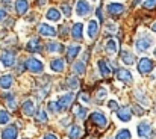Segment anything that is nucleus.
I'll return each mask as SVG.
<instances>
[{"mask_svg":"<svg viewBox=\"0 0 156 139\" xmlns=\"http://www.w3.org/2000/svg\"><path fill=\"white\" fill-rule=\"evenodd\" d=\"M153 54H155V57H156V48H155V51H153Z\"/></svg>","mask_w":156,"mask_h":139,"instance_id":"obj_49","label":"nucleus"},{"mask_svg":"<svg viewBox=\"0 0 156 139\" xmlns=\"http://www.w3.org/2000/svg\"><path fill=\"white\" fill-rule=\"evenodd\" d=\"M3 2H6V3H8V2H11V0H3Z\"/></svg>","mask_w":156,"mask_h":139,"instance_id":"obj_50","label":"nucleus"},{"mask_svg":"<svg viewBox=\"0 0 156 139\" xmlns=\"http://www.w3.org/2000/svg\"><path fill=\"white\" fill-rule=\"evenodd\" d=\"M6 18V11L5 9H0V21H3Z\"/></svg>","mask_w":156,"mask_h":139,"instance_id":"obj_43","label":"nucleus"},{"mask_svg":"<svg viewBox=\"0 0 156 139\" xmlns=\"http://www.w3.org/2000/svg\"><path fill=\"white\" fill-rule=\"evenodd\" d=\"M117 79L121 80V82H124V83H132V82H133L132 73H130L129 70H124V68H121V70L117 71Z\"/></svg>","mask_w":156,"mask_h":139,"instance_id":"obj_9","label":"nucleus"},{"mask_svg":"<svg viewBox=\"0 0 156 139\" xmlns=\"http://www.w3.org/2000/svg\"><path fill=\"white\" fill-rule=\"evenodd\" d=\"M50 68H52V71L55 73H62L64 71V61L62 59H53L52 64H50Z\"/></svg>","mask_w":156,"mask_h":139,"instance_id":"obj_24","label":"nucleus"},{"mask_svg":"<svg viewBox=\"0 0 156 139\" xmlns=\"http://www.w3.org/2000/svg\"><path fill=\"white\" fill-rule=\"evenodd\" d=\"M74 112H76V116H77V120H85V118H87V109H85V107H82V106H77V107L74 109Z\"/></svg>","mask_w":156,"mask_h":139,"instance_id":"obj_30","label":"nucleus"},{"mask_svg":"<svg viewBox=\"0 0 156 139\" xmlns=\"http://www.w3.org/2000/svg\"><path fill=\"white\" fill-rule=\"evenodd\" d=\"M37 118H38V121L46 123V121H47V112H46V110H41V112L38 113V116H37Z\"/></svg>","mask_w":156,"mask_h":139,"instance_id":"obj_39","label":"nucleus"},{"mask_svg":"<svg viewBox=\"0 0 156 139\" xmlns=\"http://www.w3.org/2000/svg\"><path fill=\"white\" fill-rule=\"evenodd\" d=\"M12 83H14L12 76L6 74V76H2V77H0V88H3V89H9V88L12 86Z\"/></svg>","mask_w":156,"mask_h":139,"instance_id":"obj_21","label":"nucleus"},{"mask_svg":"<svg viewBox=\"0 0 156 139\" xmlns=\"http://www.w3.org/2000/svg\"><path fill=\"white\" fill-rule=\"evenodd\" d=\"M133 116V112L129 106H123V107H118L117 109V118L123 123H129Z\"/></svg>","mask_w":156,"mask_h":139,"instance_id":"obj_3","label":"nucleus"},{"mask_svg":"<svg viewBox=\"0 0 156 139\" xmlns=\"http://www.w3.org/2000/svg\"><path fill=\"white\" fill-rule=\"evenodd\" d=\"M27 50L29 51H34V53H38L41 51V44H40V40L38 38H34L27 43Z\"/></svg>","mask_w":156,"mask_h":139,"instance_id":"obj_25","label":"nucleus"},{"mask_svg":"<svg viewBox=\"0 0 156 139\" xmlns=\"http://www.w3.org/2000/svg\"><path fill=\"white\" fill-rule=\"evenodd\" d=\"M97 65H99V70H100L102 77H109V76L112 74V70H111L109 64H108L105 59H100V61L97 62Z\"/></svg>","mask_w":156,"mask_h":139,"instance_id":"obj_14","label":"nucleus"},{"mask_svg":"<svg viewBox=\"0 0 156 139\" xmlns=\"http://www.w3.org/2000/svg\"><path fill=\"white\" fill-rule=\"evenodd\" d=\"M71 35H73L74 40H82V36H83V24L82 23H76L73 26V29H71Z\"/></svg>","mask_w":156,"mask_h":139,"instance_id":"obj_19","label":"nucleus"},{"mask_svg":"<svg viewBox=\"0 0 156 139\" xmlns=\"http://www.w3.org/2000/svg\"><path fill=\"white\" fill-rule=\"evenodd\" d=\"M73 100H74V94L73 92H68V94H65V95H62V97H59L58 98V103L61 106V110H67L71 106Z\"/></svg>","mask_w":156,"mask_h":139,"instance_id":"obj_5","label":"nucleus"},{"mask_svg":"<svg viewBox=\"0 0 156 139\" xmlns=\"http://www.w3.org/2000/svg\"><path fill=\"white\" fill-rule=\"evenodd\" d=\"M97 35H99V23L91 20L90 24H88V38L90 40H96Z\"/></svg>","mask_w":156,"mask_h":139,"instance_id":"obj_15","label":"nucleus"},{"mask_svg":"<svg viewBox=\"0 0 156 139\" xmlns=\"http://www.w3.org/2000/svg\"><path fill=\"white\" fill-rule=\"evenodd\" d=\"M23 112L27 115V116H34L37 115V107H35V103L32 100H27L23 103Z\"/></svg>","mask_w":156,"mask_h":139,"instance_id":"obj_12","label":"nucleus"},{"mask_svg":"<svg viewBox=\"0 0 156 139\" xmlns=\"http://www.w3.org/2000/svg\"><path fill=\"white\" fill-rule=\"evenodd\" d=\"M79 100H80V103H85V104H90L91 103V100H90V97L87 95V94H79Z\"/></svg>","mask_w":156,"mask_h":139,"instance_id":"obj_38","label":"nucleus"},{"mask_svg":"<svg viewBox=\"0 0 156 139\" xmlns=\"http://www.w3.org/2000/svg\"><path fill=\"white\" fill-rule=\"evenodd\" d=\"M62 11H64V14H65L67 17H70V15H71V8H70L67 3H64V5H62Z\"/></svg>","mask_w":156,"mask_h":139,"instance_id":"obj_41","label":"nucleus"},{"mask_svg":"<svg viewBox=\"0 0 156 139\" xmlns=\"http://www.w3.org/2000/svg\"><path fill=\"white\" fill-rule=\"evenodd\" d=\"M152 43H153L152 36H149V35L143 33V36H140V38L136 40V43H135V46H136V51H140V53L147 51V50L152 47Z\"/></svg>","mask_w":156,"mask_h":139,"instance_id":"obj_1","label":"nucleus"},{"mask_svg":"<svg viewBox=\"0 0 156 139\" xmlns=\"http://www.w3.org/2000/svg\"><path fill=\"white\" fill-rule=\"evenodd\" d=\"M79 51H80V47H79V46L68 47V50H67V61H68V62L74 61V57L79 54Z\"/></svg>","mask_w":156,"mask_h":139,"instance_id":"obj_23","label":"nucleus"},{"mask_svg":"<svg viewBox=\"0 0 156 139\" xmlns=\"http://www.w3.org/2000/svg\"><path fill=\"white\" fill-rule=\"evenodd\" d=\"M117 30H118L117 24H114V23H108V24H106V32H108L109 35H114Z\"/></svg>","mask_w":156,"mask_h":139,"instance_id":"obj_34","label":"nucleus"},{"mask_svg":"<svg viewBox=\"0 0 156 139\" xmlns=\"http://www.w3.org/2000/svg\"><path fill=\"white\" fill-rule=\"evenodd\" d=\"M38 30H40V33H41L43 36H56V30L53 29L52 26H49V24H46V23H43V24H40V27H38Z\"/></svg>","mask_w":156,"mask_h":139,"instance_id":"obj_16","label":"nucleus"},{"mask_svg":"<svg viewBox=\"0 0 156 139\" xmlns=\"http://www.w3.org/2000/svg\"><path fill=\"white\" fill-rule=\"evenodd\" d=\"M27 9H29L27 0H17L15 2V11H17L18 15H24L27 12Z\"/></svg>","mask_w":156,"mask_h":139,"instance_id":"obj_18","label":"nucleus"},{"mask_svg":"<svg viewBox=\"0 0 156 139\" xmlns=\"http://www.w3.org/2000/svg\"><path fill=\"white\" fill-rule=\"evenodd\" d=\"M106 95H108V91H106L105 88H100L97 95H96V98H97V101H103L105 98H106Z\"/></svg>","mask_w":156,"mask_h":139,"instance_id":"obj_36","label":"nucleus"},{"mask_svg":"<svg viewBox=\"0 0 156 139\" xmlns=\"http://www.w3.org/2000/svg\"><path fill=\"white\" fill-rule=\"evenodd\" d=\"M136 98H138V100H140V101H144V103H143V104H144V106H149V104H150V101H149V98H147V97H146V95H144V94H141L140 92V91H136Z\"/></svg>","mask_w":156,"mask_h":139,"instance_id":"obj_35","label":"nucleus"},{"mask_svg":"<svg viewBox=\"0 0 156 139\" xmlns=\"http://www.w3.org/2000/svg\"><path fill=\"white\" fill-rule=\"evenodd\" d=\"M91 120H93V123H96L100 129H103L108 126V118H106V115H103L102 112H93L91 113Z\"/></svg>","mask_w":156,"mask_h":139,"instance_id":"obj_8","label":"nucleus"},{"mask_svg":"<svg viewBox=\"0 0 156 139\" xmlns=\"http://www.w3.org/2000/svg\"><path fill=\"white\" fill-rule=\"evenodd\" d=\"M105 48H106V53H108L109 56H114V54H117V51H118V44H117L115 40H108L106 44H105Z\"/></svg>","mask_w":156,"mask_h":139,"instance_id":"obj_17","label":"nucleus"},{"mask_svg":"<svg viewBox=\"0 0 156 139\" xmlns=\"http://www.w3.org/2000/svg\"><path fill=\"white\" fill-rule=\"evenodd\" d=\"M90 11H91V6H90V3H88L87 0H77L76 14H77L79 17H83V15L90 14Z\"/></svg>","mask_w":156,"mask_h":139,"instance_id":"obj_6","label":"nucleus"},{"mask_svg":"<svg viewBox=\"0 0 156 139\" xmlns=\"http://www.w3.org/2000/svg\"><path fill=\"white\" fill-rule=\"evenodd\" d=\"M80 133H82L80 127H79V126H73L71 130H70V139H79Z\"/></svg>","mask_w":156,"mask_h":139,"instance_id":"obj_31","label":"nucleus"},{"mask_svg":"<svg viewBox=\"0 0 156 139\" xmlns=\"http://www.w3.org/2000/svg\"><path fill=\"white\" fill-rule=\"evenodd\" d=\"M144 8L146 9H153V8H156V0H146Z\"/></svg>","mask_w":156,"mask_h":139,"instance_id":"obj_40","label":"nucleus"},{"mask_svg":"<svg viewBox=\"0 0 156 139\" xmlns=\"http://www.w3.org/2000/svg\"><path fill=\"white\" fill-rule=\"evenodd\" d=\"M108 106H109L111 109H118V103H117L115 100H111V101L108 103Z\"/></svg>","mask_w":156,"mask_h":139,"instance_id":"obj_42","label":"nucleus"},{"mask_svg":"<svg viewBox=\"0 0 156 139\" xmlns=\"http://www.w3.org/2000/svg\"><path fill=\"white\" fill-rule=\"evenodd\" d=\"M46 18L50 20V21H59L61 20V12L56 9V8H50L46 14Z\"/></svg>","mask_w":156,"mask_h":139,"instance_id":"obj_22","label":"nucleus"},{"mask_svg":"<svg viewBox=\"0 0 156 139\" xmlns=\"http://www.w3.org/2000/svg\"><path fill=\"white\" fill-rule=\"evenodd\" d=\"M155 136H156V130H155Z\"/></svg>","mask_w":156,"mask_h":139,"instance_id":"obj_51","label":"nucleus"},{"mask_svg":"<svg viewBox=\"0 0 156 139\" xmlns=\"http://www.w3.org/2000/svg\"><path fill=\"white\" fill-rule=\"evenodd\" d=\"M9 118H11V115L6 110H0V124H8Z\"/></svg>","mask_w":156,"mask_h":139,"instance_id":"obj_32","label":"nucleus"},{"mask_svg":"<svg viewBox=\"0 0 156 139\" xmlns=\"http://www.w3.org/2000/svg\"><path fill=\"white\" fill-rule=\"evenodd\" d=\"M73 70L77 73V74H85L87 68H85V62L83 61H77L74 65H73Z\"/></svg>","mask_w":156,"mask_h":139,"instance_id":"obj_28","label":"nucleus"},{"mask_svg":"<svg viewBox=\"0 0 156 139\" xmlns=\"http://www.w3.org/2000/svg\"><path fill=\"white\" fill-rule=\"evenodd\" d=\"M152 30H153V32H155V33H156V21H155V23H153V26H152Z\"/></svg>","mask_w":156,"mask_h":139,"instance_id":"obj_48","label":"nucleus"},{"mask_svg":"<svg viewBox=\"0 0 156 139\" xmlns=\"http://www.w3.org/2000/svg\"><path fill=\"white\" fill-rule=\"evenodd\" d=\"M46 2H47V0H38V5H40V6H43Z\"/></svg>","mask_w":156,"mask_h":139,"instance_id":"obj_47","label":"nucleus"},{"mask_svg":"<svg viewBox=\"0 0 156 139\" xmlns=\"http://www.w3.org/2000/svg\"><path fill=\"white\" fill-rule=\"evenodd\" d=\"M97 18H99L100 21H103V14H102V9H100V8L97 9Z\"/></svg>","mask_w":156,"mask_h":139,"instance_id":"obj_44","label":"nucleus"},{"mask_svg":"<svg viewBox=\"0 0 156 139\" xmlns=\"http://www.w3.org/2000/svg\"><path fill=\"white\" fill-rule=\"evenodd\" d=\"M44 139H58V136H55V135H52V133H47V135L44 136Z\"/></svg>","mask_w":156,"mask_h":139,"instance_id":"obj_45","label":"nucleus"},{"mask_svg":"<svg viewBox=\"0 0 156 139\" xmlns=\"http://www.w3.org/2000/svg\"><path fill=\"white\" fill-rule=\"evenodd\" d=\"M138 135H140V138H150V135H152V127H150V124L147 123V121H143V123H140L138 124Z\"/></svg>","mask_w":156,"mask_h":139,"instance_id":"obj_7","label":"nucleus"},{"mask_svg":"<svg viewBox=\"0 0 156 139\" xmlns=\"http://www.w3.org/2000/svg\"><path fill=\"white\" fill-rule=\"evenodd\" d=\"M141 2H143V0H133V6H138Z\"/></svg>","mask_w":156,"mask_h":139,"instance_id":"obj_46","label":"nucleus"},{"mask_svg":"<svg viewBox=\"0 0 156 139\" xmlns=\"http://www.w3.org/2000/svg\"><path fill=\"white\" fill-rule=\"evenodd\" d=\"M49 109L52 110L53 113L62 112V110H61V106H59V103H58V101H50V103H49Z\"/></svg>","mask_w":156,"mask_h":139,"instance_id":"obj_33","label":"nucleus"},{"mask_svg":"<svg viewBox=\"0 0 156 139\" xmlns=\"http://www.w3.org/2000/svg\"><path fill=\"white\" fill-rule=\"evenodd\" d=\"M0 61H2V64H3L5 67L9 68V67L14 65V62H15V56H14L12 51H3L2 56H0Z\"/></svg>","mask_w":156,"mask_h":139,"instance_id":"obj_10","label":"nucleus"},{"mask_svg":"<svg viewBox=\"0 0 156 139\" xmlns=\"http://www.w3.org/2000/svg\"><path fill=\"white\" fill-rule=\"evenodd\" d=\"M94 2H96V0H94Z\"/></svg>","mask_w":156,"mask_h":139,"instance_id":"obj_52","label":"nucleus"},{"mask_svg":"<svg viewBox=\"0 0 156 139\" xmlns=\"http://www.w3.org/2000/svg\"><path fill=\"white\" fill-rule=\"evenodd\" d=\"M108 12L111 14V15H120V14H123L124 12V5L123 3H109L108 5Z\"/></svg>","mask_w":156,"mask_h":139,"instance_id":"obj_11","label":"nucleus"},{"mask_svg":"<svg viewBox=\"0 0 156 139\" xmlns=\"http://www.w3.org/2000/svg\"><path fill=\"white\" fill-rule=\"evenodd\" d=\"M153 68H155V64H153V61L149 59V57H143V59L138 62V71H140L141 74H149Z\"/></svg>","mask_w":156,"mask_h":139,"instance_id":"obj_4","label":"nucleus"},{"mask_svg":"<svg viewBox=\"0 0 156 139\" xmlns=\"http://www.w3.org/2000/svg\"><path fill=\"white\" fill-rule=\"evenodd\" d=\"M121 61H123L124 65H133L135 56H133L132 53H129L127 50H123V51H121Z\"/></svg>","mask_w":156,"mask_h":139,"instance_id":"obj_20","label":"nucleus"},{"mask_svg":"<svg viewBox=\"0 0 156 139\" xmlns=\"http://www.w3.org/2000/svg\"><path fill=\"white\" fill-rule=\"evenodd\" d=\"M67 85H68V88H70L71 91H76V89L79 88L80 82H79L77 77H68V79H67Z\"/></svg>","mask_w":156,"mask_h":139,"instance_id":"obj_27","label":"nucleus"},{"mask_svg":"<svg viewBox=\"0 0 156 139\" xmlns=\"http://www.w3.org/2000/svg\"><path fill=\"white\" fill-rule=\"evenodd\" d=\"M47 50H49L50 53H61V51L64 50V46H62L61 43H49Z\"/></svg>","mask_w":156,"mask_h":139,"instance_id":"obj_26","label":"nucleus"},{"mask_svg":"<svg viewBox=\"0 0 156 139\" xmlns=\"http://www.w3.org/2000/svg\"><path fill=\"white\" fill-rule=\"evenodd\" d=\"M24 65H26V68H27L29 71H32V73H35V74H38V73H43V70H44V65H43V62H41V61H38V59H35V57H30V59H27Z\"/></svg>","mask_w":156,"mask_h":139,"instance_id":"obj_2","label":"nucleus"},{"mask_svg":"<svg viewBox=\"0 0 156 139\" xmlns=\"http://www.w3.org/2000/svg\"><path fill=\"white\" fill-rule=\"evenodd\" d=\"M115 139H132V133H130L127 129H121V130L117 132Z\"/></svg>","mask_w":156,"mask_h":139,"instance_id":"obj_29","label":"nucleus"},{"mask_svg":"<svg viewBox=\"0 0 156 139\" xmlns=\"http://www.w3.org/2000/svg\"><path fill=\"white\" fill-rule=\"evenodd\" d=\"M17 136H18V130H17L15 126L6 127L2 133V139H17Z\"/></svg>","mask_w":156,"mask_h":139,"instance_id":"obj_13","label":"nucleus"},{"mask_svg":"<svg viewBox=\"0 0 156 139\" xmlns=\"http://www.w3.org/2000/svg\"><path fill=\"white\" fill-rule=\"evenodd\" d=\"M6 100H8V106H9V109H15L17 107V104H15V100H14V97L9 94V95H6Z\"/></svg>","mask_w":156,"mask_h":139,"instance_id":"obj_37","label":"nucleus"}]
</instances>
